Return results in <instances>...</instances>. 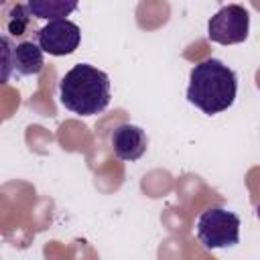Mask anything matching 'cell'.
Masks as SVG:
<instances>
[{"mask_svg":"<svg viewBox=\"0 0 260 260\" xmlns=\"http://www.w3.org/2000/svg\"><path fill=\"white\" fill-rule=\"evenodd\" d=\"M238 93V77L223 61L209 57L199 61L189 73L187 100L203 114L225 112Z\"/></svg>","mask_w":260,"mask_h":260,"instance_id":"1","label":"cell"},{"mask_svg":"<svg viewBox=\"0 0 260 260\" xmlns=\"http://www.w3.org/2000/svg\"><path fill=\"white\" fill-rule=\"evenodd\" d=\"M112 98L110 77L106 71L79 63L71 67L59 81V102L77 116L102 114Z\"/></svg>","mask_w":260,"mask_h":260,"instance_id":"2","label":"cell"},{"mask_svg":"<svg viewBox=\"0 0 260 260\" xmlns=\"http://www.w3.org/2000/svg\"><path fill=\"white\" fill-rule=\"evenodd\" d=\"M195 232L207 250L232 248L240 242V217L225 207H209L197 217Z\"/></svg>","mask_w":260,"mask_h":260,"instance_id":"3","label":"cell"},{"mask_svg":"<svg viewBox=\"0 0 260 260\" xmlns=\"http://www.w3.org/2000/svg\"><path fill=\"white\" fill-rule=\"evenodd\" d=\"M250 14L240 4L219 8L207 22V37L217 45H238L248 39Z\"/></svg>","mask_w":260,"mask_h":260,"instance_id":"4","label":"cell"},{"mask_svg":"<svg viewBox=\"0 0 260 260\" xmlns=\"http://www.w3.org/2000/svg\"><path fill=\"white\" fill-rule=\"evenodd\" d=\"M81 41V30L75 22L67 18H57L49 20L43 28L37 30V43L41 49L53 57H65L71 55Z\"/></svg>","mask_w":260,"mask_h":260,"instance_id":"5","label":"cell"},{"mask_svg":"<svg viewBox=\"0 0 260 260\" xmlns=\"http://www.w3.org/2000/svg\"><path fill=\"white\" fill-rule=\"evenodd\" d=\"M146 148H148V138L140 126L124 122L116 126V130L112 132V150L120 160L134 162L146 152Z\"/></svg>","mask_w":260,"mask_h":260,"instance_id":"6","label":"cell"},{"mask_svg":"<svg viewBox=\"0 0 260 260\" xmlns=\"http://www.w3.org/2000/svg\"><path fill=\"white\" fill-rule=\"evenodd\" d=\"M43 49L39 43L22 41L14 47H10V65L20 75H39L45 67Z\"/></svg>","mask_w":260,"mask_h":260,"instance_id":"7","label":"cell"},{"mask_svg":"<svg viewBox=\"0 0 260 260\" xmlns=\"http://www.w3.org/2000/svg\"><path fill=\"white\" fill-rule=\"evenodd\" d=\"M77 4L79 0H26L30 14L43 20L67 18L77 8Z\"/></svg>","mask_w":260,"mask_h":260,"instance_id":"8","label":"cell"},{"mask_svg":"<svg viewBox=\"0 0 260 260\" xmlns=\"http://www.w3.org/2000/svg\"><path fill=\"white\" fill-rule=\"evenodd\" d=\"M8 18H6V28H8V32H12L14 37H22L24 32H26V28H28V22H30V10H28V6L26 4H20V2H16L14 6H12V14H6Z\"/></svg>","mask_w":260,"mask_h":260,"instance_id":"9","label":"cell"},{"mask_svg":"<svg viewBox=\"0 0 260 260\" xmlns=\"http://www.w3.org/2000/svg\"><path fill=\"white\" fill-rule=\"evenodd\" d=\"M0 45H2V81L6 83L8 77H10V69H12V65H10V47H12V43H10V39L4 35V37L0 39Z\"/></svg>","mask_w":260,"mask_h":260,"instance_id":"10","label":"cell"},{"mask_svg":"<svg viewBox=\"0 0 260 260\" xmlns=\"http://www.w3.org/2000/svg\"><path fill=\"white\" fill-rule=\"evenodd\" d=\"M256 215H258V219H260V205L256 207Z\"/></svg>","mask_w":260,"mask_h":260,"instance_id":"11","label":"cell"}]
</instances>
